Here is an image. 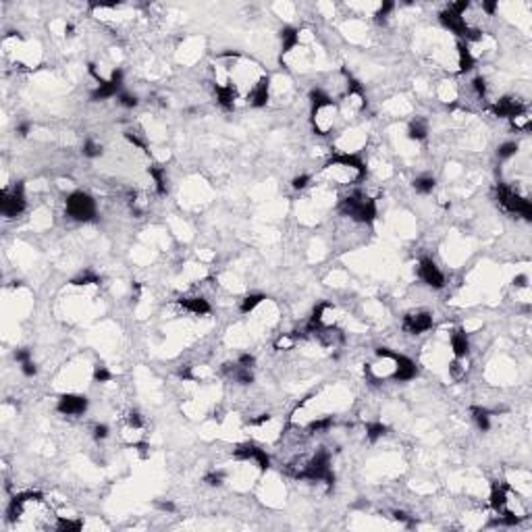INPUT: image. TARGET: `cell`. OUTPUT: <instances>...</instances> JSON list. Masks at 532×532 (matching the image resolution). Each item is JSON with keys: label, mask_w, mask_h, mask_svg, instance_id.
Segmentation results:
<instances>
[{"label": "cell", "mask_w": 532, "mask_h": 532, "mask_svg": "<svg viewBox=\"0 0 532 532\" xmlns=\"http://www.w3.org/2000/svg\"><path fill=\"white\" fill-rule=\"evenodd\" d=\"M490 507L497 511V514H503L507 509V495H505V488L499 486V484H493L490 488Z\"/></svg>", "instance_id": "obj_18"}, {"label": "cell", "mask_w": 532, "mask_h": 532, "mask_svg": "<svg viewBox=\"0 0 532 532\" xmlns=\"http://www.w3.org/2000/svg\"><path fill=\"white\" fill-rule=\"evenodd\" d=\"M94 381H96V383H108V381H112V372H110L106 366H96V370H94Z\"/></svg>", "instance_id": "obj_29"}, {"label": "cell", "mask_w": 532, "mask_h": 532, "mask_svg": "<svg viewBox=\"0 0 532 532\" xmlns=\"http://www.w3.org/2000/svg\"><path fill=\"white\" fill-rule=\"evenodd\" d=\"M56 410L65 414V416H79L88 410V399L84 395H63L56 403Z\"/></svg>", "instance_id": "obj_10"}, {"label": "cell", "mask_w": 532, "mask_h": 532, "mask_svg": "<svg viewBox=\"0 0 532 532\" xmlns=\"http://www.w3.org/2000/svg\"><path fill=\"white\" fill-rule=\"evenodd\" d=\"M210 486H219L221 482H223V474H216V472H210V474H206V478H204Z\"/></svg>", "instance_id": "obj_34"}, {"label": "cell", "mask_w": 532, "mask_h": 532, "mask_svg": "<svg viewBox=\"0 0 532 532\" xmlns=\"http://www.w3.org/2000/svg\"><path fill=\"white\" fill-rule=\"evenodd\" d=\"M482 9H484L486 13H495V9H497V3H482Z\"/></svg>", "instance_id": "obj_43"}, {"label": "cell", "mask_w": 532, "mask_h": 532, "mask_svg": "<svg viewBox=\"0 0 532 532\" xmlns=\"http://www.w3.org/2000/svg\"><path fill=\"white\" fill-rule=\"evenodd\" d=\"M73 283H75V285H96V283H100V281H98L96 274H90V272H88V274H81L79 279H75Z\"/></svg>", "instance_id": "obj_31"}, {"label": "cell", "mask_w": 532, "mask_h": 532, "mask_svg": "<svg viewBox=\"0 0 532 532\" xmlns=\"http://www.w3.org/2000/svg\"><path fill=\"white\" fill-rule=\"evenodd\" d=\"M518 152V144L516 142H505V144H501L499 148H497V156L501 160H505V158H511V156H514Z\"/></svg>", "instance_id": "obj_28"}, {"label": "cell", "mask_w": 532, "mask_h": 532, "mask_svg": "<svg viewBox=\"0 0 532 532\" xmlns=\"http://www.w3.org/2000/svg\"><path fill=\"white\" fill-rule=\"evenodd\" d=\"M179 306L191 314H198V316H202V314H208L210 312V304L204 300V298H181L179 300Z\"/></svg>", "instance_id": "obj_16"}, {"label": "cell", "mask_w": 532, "mask_h": 532, "mask_svg": "<svg viewBox=\"0 0 532 532\" xmlns=\"http://www.w3.org/2000/svg\"><path fill=\"white\" fill-rule=\"evenodd\" d=\"M27 131H29V125H27V123L19 125V133H21V135H27Z\"/></svg>", "instance_id": "obj_46"}, {"label": "cell", "mask_w": 532, "mask_h": 532, "mask_svg": "<svg viewBox=\"0 0 532 532\" xmlns=\"http://www.w3.org/2000/svg\"><path fill=\"white\" fill-rule=\"evenodd\" d=\"M497 200H499V204H501L505 210L524 216L526 221L532 219V204H530L526 198H522L520 193H516L511 187H507L505 183H499V185H497Z\"/></svg>", "instance_id": "obj_3"}, {"label": "cell", "mask_w": 532, "mask_h": 532, "mask_svg": "<svg viewBox=\"0 0 532 532\" xmlns=\"http://www.w3.org/2000/svg\"><path fill=\"white\" fill-rule=\"evenodd\" d=\"M308 183H310V177H308V175L295 177V179H293V187H295V189H304Z\"/></svg>", "instance_id": "obj_38"}, {"label": "cell", "mask_w": 532, "mask_h": 532, "mask_svg": "<svg viewBox=\"0 0 532 532\" xmlns=\"http://www.w3.org/2000/svg\"><path fill=\"white\" fill-rule=\"evenodd\" d=\"M84 154L88 156V158H96V156H100V154H102V148L98 146L96 142L88 140V142L84 144Z\"/></svg>", "instance_id": "obj_30"}, {"label": "cell", "mask_w": 532, "mask_h": 532, "mask_svg": "<svg viewBox=\"0 0 532 532\" xmlns=\"http://www.w3.org/2000/svg\"><path fill=\"white\" fill-rule=\"evenodd\" d=\"M387 432V426L383 424V422H370V424H366V437H368V441H379L383 435Z\"/></svg>", "instance_id": "obj_24"}, {"label": "cell", "mask_w": 532, "mask_h": 532, "mask_svg": "<svg viewBox=\"0 0 532 532\" xmlns=\"http://www.w3.org/2000/svg\"><path fill=\"white\" fill-rule=\"evenodd\" d=\"M21 370H23V374H25V377H33V374L37 372V368H35L33 360H27V362H23V364H21Z\"/></svg>", "instance_id": "obj_36"}, {"label": "cell", "mask_w": 532, "mask_h": 532, "mask_svg": "<svg viewBox=\"0 0 532 532\" xmlns=\"http://www.w3.org/2000/svg\"><path fill=\"white\" fill-rule=\"evenodd\" d=\"M414 189L418 193H430L435 189V177H428V175H422L418 179H414Z\"/></svg>", "instance_id": "obj_21"}, {"label": "cell", "mask_w": 532, "mask_h": 532, "mask_svg": "<svg viewBox=\"0 0 532 532\" xmlns=\"http://www.w3.org/2000/svg\"><path fill=\"white\" fill-rule=\"evenodd\" d=\"M493 114L495 116H501V119H516V116L524 114V108L518 100H514V98H501V100H497L495 104H493Z\"/></svg>", "instance_id": "obj_13"}, {"label": "cell", "mask_w": 532, "mask_h": 532, "mask_svg": "<svg viewBox=\"0 0 532 532\" xmlns=\"http://www.w3.org/2000/svg\"><path fill=\"white\" fill-rule=\"evenodd\" d=\"M341 212L351 216L353 221H360V223H372L377 219V204H374L370 198L362 193H353V195H347L345 200H341Z\"/></svg>", "instance_id": "obj_1"}, {"label": "cell", "mask_w": 532, "mask_h": 532, "mask_svg": "<svg viewBox=\"0 0 532 532\" xmlns=\"http://www.w3.org/2000/svg\"><path fill=\"white\" fill-rule=\"evenodd\" d=\"M393 9H395V5H393V3H385V5L379 9V13H377V19H379V21H383V19H385V17H387V15H389Z\"/></svg>", "instance_id": "obj_35"}, {"label": "cell", "mask_w": 532, "mask_h": 532, "mask_svg": "<svg viewBox=\"0 0 532 532\" xmlns=\"http://www.w3.org/2000/svg\"><path fill=\"white\" fill-rule=\"evenodd\" d=\"M25 208V195H23V187L17 185L13 191H5L3 200H0V210H3L5 216H17L21 214Z\"/></svg>", "instance_id": "obj_5"}, {"label": "cell", "mask_w": 532, "mask_h": 532, "mask_svg": "<svg viewBox=\"0 0 532 532\" xmlns=\"http://www.w3.org/2000/svg\"><path fill=\"white\" fill-rule=\"evenodd\" d=\"M235 458L237 460H254L256 466H258L260 470H268L270 468V458L266 456V451L260 449V447H256V445H241L235 449Z\"/></svg>", "instance_id": "obj_9"}, {"label": "cell", "mask_w": 532, "mask_h": 532, "mask_svg": "<svg viewBox=\"0 0 532 532\" xmlns=\"http://www.w3.org/2000/svg\"><path fill=\"white\" fill-rule=\"evenodd\" d=\"M248 100L256 108L266 106V102H268V77H260L258 84L254 86V90L248 94Z\"/></svg>", "instance_id": "obj_15"}, {"label": "cell", "mask_w": 532, "mask_h": 532, "mask_svg": "<svg viewBox=\"0 0 532 532\" xmlns=\"http://www.w3.org/2000/svg\"><path fill=\"white\" fill-rule=\"evenodd\" d=\"M343 167V169H351V171H356L358 177H364L366 175V167L364 162L360 160V156L356 154H339V156H335V158L331 160V167Z\"/></svg>", "instance_id": "obj_14"}, {"label": "cell", "mask_w": 532, "mask_h": 532, "mask_svg": "<svg viewBox=\"0 0 532 532\" xmlns=\"http://www.w3.org/2000/svg\"><path fill=\"white\" fill-rule=\"evenodd\" d=\"M94 437H96V439H106V437H108V426H106V424H98V426L94 428Z\"/></svg>", "instance_id": "obj_37"}, {"label": "cell", "mask_w": 532, "mask_h": 532, "mask_svg": "<svg viewBox=\"0 0 532 532\" xmlns=\"http://www.w3.org/2000/svg\"><path fill=\"white\" fill-rule=\"evenodd\" d=\"M526 281H528L526 274H518V277L514 279V285H516V287H526Z\"/></svg>", "instance_id": "obj_42"}, {"label": "cell", "mask_w": 532, "mask_h": 532, "mask_svg": "<svg viewBox=\"0 0 532 532\" xmlns=\"http://www.w3.org/2000/svg\"><path fill=\"white\" fill-rule=\"evenodd\" d=\"M121 86H123V71L116 69V71H112L110 79L98 84V90L92 94V100H106V98H112V96L119 94Z\"/></svg>", "instance_id": "obj_7"}, {"label": "cell", "mask_w": 532, "mask_h": 532, "mask_svg": "<svg viewBox=\"0 0 532 532\" xmlns=\"http://www.w3.org/2000/svg\"><path fill=\"white\" fill-rule=\"evenodd\" d=\"M458 52H460V71H462V73L470 71L472 67H474V56H472L470 48H468L466 44H460V46H458Z\"/></svg>", "instance_id": "obj_20"}, {"label": "cell", "mask_w": 532, "mask_h": 532, "mask_svg": "<svg viewBox=\"0 0 532 532\" xmlns=\"http://www.w3.org/2000/svg\"><path fill=\"white\" fill-rule=\"evenodd\" d=\"M150 177L154 179V185H156V191H158L160 195L167 193V179H165V171L158 169V167H152L150 169Z\"/></svg>", "instance_id": "obj_22"}, {"label": "cell", "mask_w": 532, "mask_h": 532, "mask_svg": "<svg viewBox=\"0 0 532 532\" xmlns=\"http://www.w3.org/2000/svg\"><path fill=\"white\" fill-rule=\"evenodd\" d=\"M474 90H476V94H478L480 98L486 94V86H484V79H482V77H476V79H474Z\"/></svg>", "instance_id": "obj_41"}, {"label": "cell", "mask_w": 532, "mask_h": 532, "mask_svg": "<svg viewBox=\"0 0 532 532\" xmlns=\"http://www.w3.org/2000/svg\"><path fill=\"white\" fill-rule=\"evenodd\" d=\"M331 424H333V420H331V418H322V420L312 422V424H310V430H326Z\"/></svg>", "instance_id": "obj_33"}, {"label": "cell", "mask_w": 532, "mask_h": 532, "mask_svg": "<svg viewBox=\"0 0 532 532\" xmlns=\"http://www.w3.org/2000/svg\"><path fill=\"white\" fill-rule=\"evenodd\" d=\"M298 478H304V480H312V482H324L326 486H333V482H335V474H333V470H331V460H329V453L322 449V451H318L316 456H314L310 462H308V466L302 470V472H298V474H295Z\"/></svg>", "instance_id": "obj_2"}, {"label": "cell", "mask_w": 532, "mask_h": 532, "mask_svg": "<svg viewBox=\"0 0 532 532\" xmlns=\"http://www.w3.org/2000/svg\"><path fill=\"white\" fill-rule=\"evenodd\" d=\"M432 326V316L428 312H412L403 318V331L410 335H420Z\"/></svg>", "instance_id": "obj_11"}, {"label": "cell", "mask_w": 532, "mask_h": 532, "mask_svg": "<svg viewBox=\"0 0 532 532\" xmlns=\"http://www.w3.org/2000/svg\"><path fill=\"white\" fill-rule=\"evenodd\" d=\"M281 40H283V52H289L295 44H298V31L293 27H285L281 31Z\"/></svg>", "instance_id": "obj_25"}, {"label": "cell", "mask_w": 532, "mask_h": 532, "mask_svg": "<svg viewBox=\"0 0 532 532\" xmlns=\"http://www.w3.org/2000/svg\"><path fill=\"white\" fill-rule=\"evenodd\" d=\"M389 360H393V364H395V370H393V379L395 381H412L418 374L416 364H414L407 356H401V353L393 351Z\"/></svg>", "instance_id": "obj_8"}, {"label": "cell", "mask_w": 532, "mask_h": 532, "mask_svg": "<svg viewBox=\"0 0 532 532\" xmlns=\"http://www.w3.org/2000/svg\"><path fill=\"white\" fill-rule=\"evenodd\" d=\"M470 412H472V418H474V422L478 424L480 430H488V428H490V412H488V410L474 405Z\"/></svg>", "instance_id": "obj_19"}, {"label": "cell", "mask_w": 532, "mask_h": 532, "mask_svg": "<svg viewBox=\"0 0 532 532\" xmlns=\"http://www.w3.org/2000/svg\"><path fill=\"white\" fill-rule=\"evenodd\" d=\"M81 526L84 524L79 520H67V518H58L56 520V530H61V532H79Z\"/></svg>", "instance_id": "obj_27"}, {"label": "cell", "mask_w": 532, "mask_h": 532, "mask_svg": "<svg viewBox=\"0 0 532 532\" xmlns=\"http://www.w3.org/2000/svg\"><path fill=\"white\" fill-rule=\"evenodd\" d=\"M451 349H453V356H456V360H462L468 356V351H470V343H468V337H466V333L462 331H456L451 335Z\"/></svg>", "instance_id": "obj_17"}, {"label": "cell", "mask_w": 532, "mask_h": 532, "mask_svg": "<svg viewBox=\"0 0 532 532\" xmlns=\"http://www.w3.org/2000/svg\"><path fill=\"white\" fill-rule=\"evenodd\" d=\"M441 23H443L447 29H451V31L456 33V35L468 37V33H470V27L466 25V19H464V15L456 13V11H453L451 7H447V9L441 13Z\"/></svg>", "instance_id": "obj_12"}, {"label": "cell", "mask_w": 532, "mask_h": 532, "mask_svg": "<svg viewBox=\"0 0 532 532\" xmlns=\"http://www.w3.org/2000/svg\"><path fill=\"white\" fill-rule=\"evenodd\" d=\"M262 302H264V295H262V293H252V295H248V298H243L239 310H241L243 314H248V312H252L256 306H260Z\"/></svg>", "instance_id": "obj_26"}, {"label": "cell", "mask_w": 532, "mask_h": 532, "mask_svg": "<svg viewBox=\"0 0 532 532\" xmlns=\"http://www.w3.org/2000/svg\"><path fill=\"white\" fill-rule=\"evenodd\" d=\"M67 214L75 221H92L96 216V202L86 191H73L67 198Z\"/></svg>", "instance_id": "obj_4"}, {"label": "cell", "mask_w": 532, "mask_h": 532, "mask_svg": "<svg viewBox=\"0 0 532 532\" xmlns=\"http://www.w3.org/2000/svg\"><path fill=\"white\" fill-rule=\"evenodd\" d=\"M393 516H395V520H401V522H405V520H407V516L403 514V511H395V514H393Z\"/></svg>", "instance_id": "obj_45"}, {"label": "cell", "mask_w": 532, "mask_h": 532, "mask_svg": "<svg viewBox=\"0 0 532 532\" xmlns=\"http://www.w3.org/2000/svg\"><path fill=\"white\" fill-rule=\"evenodd\" d=\"M15 360L17 362H27V360H31V356H29V349H17L15 351Z\"/></svg>", "instance_id": "obj_39"}, {"label": "cell", "mask_w": 532, "mask_h": 532, "mask_svg": "<svg viewBox=\"0 0 532 532\" xmlns=\"http://www.w3.org/2000/svg\"><path fill=\"white\" fill-rule=\"evenodd\" d=\"M254 362H256V360H254V356H250V353H241V356H239V362H237V364H239V366H245V368H252V366H254Z\"/></svg>", "instance_id": "obj_40"}, {"label": "cell", "mask_w": 532, "mask_h": 532, "mask_svg": "<svg viewBox=\"0 0 532 532\" xmlns=\"http://www.w3.org/2000/svg\"><path fill=\"white\" fill-rule=\"evenodd\" d=\"M426 133H428V127H426V123H424V121H414V123L410 125V129H407L410 140H416V142L424 140V137H426Z\"/></svg>", "instance_id": "obj_23"}, {"label": "cell", "mask_w": 532, "mask_h": 532, "mask_svg": "<svg viewBox=\"0 0 532 532\" xmlns=\"http://www.w3.org/2000/svg\"><path fill=\"white\" fill-rule=\"evenodd\" d=\"M119 102L125 108H133V106H137V98L131 96V94H119Z\"/></svg>", "instance_id": "obj_32"}, {"label": "cell", "mask_w": 532, "mask_h": 532, "mask_svg": "<svg viewBox=\"0 0 532 532\" xmlns=\"http://www.w3.org/2000/svg\"><path fill=\"white\" fill-rule=\"evenodd\" d=\"M418 277H420L428 287H435V289H443V287H445L443 272L439 270V266L435 264V260H430V258H422V260L418 262Z\"/></svg>", "instance_id": "obj_6"}, {"label": "cell", "mask_w": 532, "mask_h": 532, "mask_svg": "<svg viewBox=\"0 0 532 532\" xmlns=\"http://www.w3.org/2000/svg\"><path fill=\"white\" fill-rule=\"evenodd\" d=\"M156 505H158L160 509H165V511H173V509H175L173 503H156Z\"/></svg>", "instance_id": "obj_44"}]
</instances>
